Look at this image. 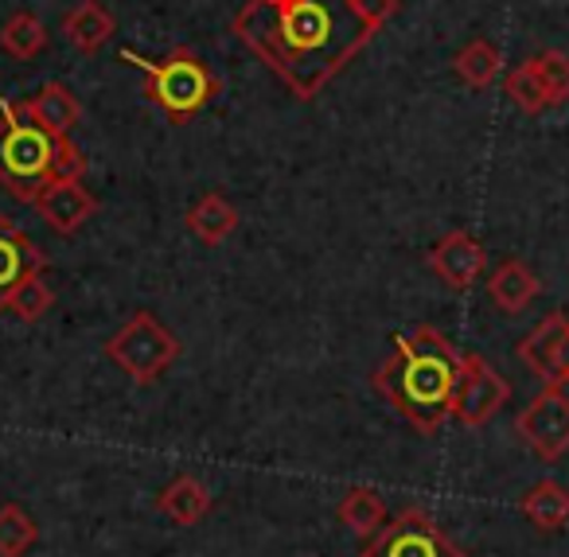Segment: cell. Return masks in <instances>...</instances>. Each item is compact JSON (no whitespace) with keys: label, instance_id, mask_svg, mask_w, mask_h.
I'll return each instance as SVG.
<instances>
[{"label":"cell","instance_id":"obj_1","mask_svg":"<svg viewBox=\"0 0 569 557\" xmlns=\"http://www.w3.org/2000/svg\"><path fill=\"white\" fill-rule=\"evenodd\" d=\"M234 36L309 102L375 32L356 0H246L234 12Z\"/></svg>","mask_w":569,"mask_h":557},{"label":"cell","instance_id":"obj_2","mask_svg":"<svg viewBox=\"0 0 569 557\" xmlns=\"http://www.w3.org/2000/svg\"><path fill=\"white\" fill-rule=\"evenodd\" d=\"M460 359L465 355L449 344V336L426 324L413 336L395 339V355L375 370L371 382L395 406L398 417H406L418 432L433 437L449 417Z\"/></svg>","mask_w":569,"mask_h":557},{"label":"cell","instance_id":"obj_3","mask_svg":"<svg viewBox=\"0 0 569 557\" xmlns=\"http://www.w3.org/2000/svg\"><path fill=\"white\" fill-rule=\"evenodd\" d=\"M59 137H51L32 118L28 102L0 106V183L24 203H36L43 183L51 180Z\"/></svg>","mask_w":569,"mask_h":557},{"label":"cell","instance_id":"obj_4","mask_svg":"<svg viewBox=\"0 0 569 557\" xmlns=\"http://www.w3.org/2000/svg\"><path fill=\"white\" fill-rule=\"evenodd\" d=\"M121 59L144 71V95L160 106L172 121H191L214 95H219V79L214 71L196 56V51L176 48L164 59H144L137 51H121Z\"/></svg>","mask_w":569,"mask_h":557},{"label":"cell","instance_id":"obj_5","mask_svg":"<svg viewBox=\"0 0 569 557\" xmlns=\"http://www.w3.org/2000/svg\"><path fill=\"white\" fill-rule=\"evenodd\" d=\"M106 355H110L137 386H149L180 359V339H176L152 312H133L110 339H106Z\"/></svg>","mask_w":569,"mask_h":557},{"label":"cell","instance_id":"obj_6","mask_svg":"<svg viewBox=\"0 0 569 557\" xmlns=\"http://www.w3.org/2000/svg\"><path fill=\"white\" fill-rule=\"evenodd\" d=\"M359 557H468L426 507H402L363 538Z\"/></svg>","mask_w":569,"mask_h":557},{"label":"cell","instance_id":"obj_7","mask_svg":"<svg viewBox=\"0 0 569 557\" xmlns=\"http://www.w3.org/2000/svg\"><path fill=\"white\" fill-rule=\"evenodd\" d=\"M507 401H511V382L483 355H465L460 359V378H457V390H452L449 417H457L468 429H480Z\"/></svg>","mask_w":569,"mask_h":557},{"label":"cell","instance_id":"obj_8","mask_svg":"<svg viewBox=\"0 0 569 557\" xmlns=\"http://www.w3.org/2000/svg\"><path fill=\"white\" fill-rule=\"evenodd\" d=\"M515 432L522 437V445L535 448L542 460H558L569 452V398L561 390L546 386L538 398H530V406L515 417Z\"/></svg>","mask_w":569,"mask_h":557},{"label":"cell","instance_id":"obj_9","mask_svg":"<svg viewBox=\"0 0 569 557\" xmlns=\"http://www.w3.org/2000/svg\"><path fill=\"white\" fill-rule=\"evenodd\" d=\"M519 359L535 370L550 390L569 386V316L550 312L527 339L519 344Z\"/></svg>","mask_w":569,"mask_h":557},{"label":"cell","instance_id":"obj_10","mask_svg":"<svg viewBox=\"0 0 569 557\" xmlns=\"http://www.w3.org/2000/svg\"><path fill=\"white\" fill-rule=\"evenodd\" d=\"M483 266H488V250L480 246V238H472L468 230H452L441 242L429 250V269L441 285L465 292L472 289L483 277Z\"/></svg>","mask_w":569,"mask_h":557},{"label":"cell","instance_id":"obj_11","mask_svg":"<svg viewBox=\"0 0 569 557\" xmlns=\"http://www.w3.org/2000/svg\"><path fill=\"white\" fill-rule=\"evenodd\" d=\"M36 211L56 235H74L98 211V199L82 188V180H48L36 196Z\"/></svg>","mask_w":569,"mask_h":557},{"label":"cell","instance_id":"obj_12","mask_svg":"<svg viewBox=\"0 0 569 557\" xmlns=\"http://www.w3.org/2000/svg\"><path fill=\"white\" fill-rule=\"evenodd\" d=\"M32 273H43L40 246L0 215V312H4V305H9L12 289Z\"/></svg>","mask_w":569,"mask_h":557},{"label":"cell","instance_id":"obj_13","mask_svg":"<svg viewBox=\"0 0 569 557\" xmlns=\"http://www.w3.org/2000/svg\"><path fill=\"white\" fill-rule=\"evenodd\" d=\"M28 110H32V118L40 121L51 137H71V129L79 126V118H82L79 98H74L63 82H43V87L28 98Z\"/></svg>","mask_w":569,"mask_h":557},{"label":"cell","instance_id":"obj_14","mask_svg":"<svg viewBox=\"0 0 569 557\" xmlns=\"http://www.w3.org/2000/svg\"><path fill=\"white\" fill-rule=\"evenodd\" d=\"M542 292V281H538L535 273H530L527 266H522L519 258L511 261H499L496 273L488 277V297L496 308H503V312H522V308L530 305V300Z\"/></svg>","mask_w":569,"mask_h":557},{"label":"cell","instance_id":"obj_15","mask_svg":"<svg viewBox=\"0 0 569 557\" xmlns=\"http://www.w3.org/2000/svg\"><path fill=\"white\" fill-rule=\"evenodd\" d=\"M238 222H242L238 219V207L230 203L227 196H219V191H207V196L188 211V230L207 246L227 242V238L238 230Z\"/></svg>","mask_w":569,"mask_h":557},{"label":"cell","instance_id":"obj_16","mask_svg":"<svg viewBox=\"0 0 569 557\" xmlns=\"http://www.w3.org/2000/svg\"><path fill=\"white\" fill-rule=\"evenodd\" d=\"M519 510L535 530L553 534L569 523V491L558 484V479H542V484H535L527 495H522Z\"/></svg>","mask_w":569,"mask_h":557},{"label":"cell","instance_id":"obj_17","mask_svg":"<svg viewBox=\"0 0 569 557\" xmlns=\"http://www.w3.org/2000/svg\"><path fill=\"white\" fill-rule=\"evenodd\" d=\"M113 28H118L113 24V12L106 9V4H98V0H82L79 9H71L63 17L67 40H71L82 56H94V51L113 36Z\"/></svg>","mask_w":569,"mask_h":557},{"label":"cell","instance_id":"obj_18","mask_svg":"<svg viewBox=\"0 0 569 557\" xmlns=\"http://www.w3.org/2000/svg\"><path fill=\"white\" fill-rule=\"evenodd\" d=\"M157 507L164 510L176 526H196V523H203L207 510H211V491H207L196 476H176L172 484L160 491Z\"/></svg>","mask_w":569,"mask_h":557},{"label":"cell","instance_id":"obj_19","mask_svg":"<svg viewBox=\"0 0 569 557\" xmlns=\"http://www.w3.org/2000/svg\"><path fill=\"white\" fill-rule=\"evenodd\" d=\"M336 518H340L351 534H359V538H371V534L387 523V503H382V495L375 491V487H348L340 507H336Z\"/></svg>","mask_w":569,"mask_h":557},{"label":"cell","instance_id":"obj_20","mask_svg":"<svg viewBox=\"0 0 569 557\" xmlns=\"http://www.w3.org/2000/svg\"><path fill=\"white\" fill-rule=\"evenodd\" d=\"M452 71H457V79L465 82V87H491L496 82V74L503 71V56H499V48L491 40H472L465 43V48L457 51V59H452Z\"/></svg>","mask_w":569,"mask_h":557},{"label":"cell","instance_id":"obj_21","mask_svg":"<svg viewBox=\"0 0 569 557\" xmlns=\"http://www.w3.org/2000/svg\"><path fill=\"white\" fill-rule=\"evenodd\" d=\"M0 48L9 51L12 59H36L48 48V28L32 12H17V17H9L4 28H0Z\"/></svg>","mask_w":569,"mask_h":557},{"label":"cell","instance_id":"obj_22","mask_svg":"<svg viewBox=\"0 0 569 557\" xmlns=\"http://www.w3.org/2000/svg\"><path fill=\"white\" fill-rule=\"evenodd\" d=\"M40 541V526L20 503L0 507V557H24Z\"/></svg>","mask_w":569,"mask_h":557},{"label":"cell","instance_id":"obj_23","mask_svg":"<svg viewBox=\"0 0 569 557\" xmlns=\"http://www.w3.org/2000/svg\"><path fill=\"white\" fill-rule=\"evenodd\" d=\"M51 305H56V289L43 281V273H32V277H24L17 289H12L4 312H12L17 320H24V324H36V320H43V316L51 312Z\"/></svg>","mask_w":569,"mask_h":557},{"label":"cell","instance_id":"obj_24","mask_svg":"<svg viewBox=\"0 0 569 557\" xmlns=\"http://www.w3.org/2000/svg\"><path fill=\"white\" fill-rule=\"evenodd\" d=\"M530 71L538 74L550 106L566 102L569 98V56H561V51H542V56L530 59Z\"/></svg>","mask_w":569,"mask_h":557},{"label":"cell","instance_id":"obj_25","mask_svg":"<svg viewBox=\"0 0 569 557\" xmlns=\"http://www.w3.org/2000/svg\"><path fill=\"white\" fill-rule=\"evenodd\" d=\"M507 95H511V102L519 106L522 113H542L546 106H550V98H546L538 74L530 71V63L515 67V71L507 74Z\"/></svg>","mask_w":569,"mask_h":557},{"label":"cell","instance_id":"obj_26","mask_svg":"<svg viewBox=\"0 0 569 557\" xmlns=\"http://www.w3.org/2000/svg\"><path fill=\"white\" fill-rule=\"evenodd\" d=\"M82 172H87V157H82V149L71 141V137H59L51 180H82Z\"/></svg>","mask_w":569,"mask_h":557},{"label":"cell","instance_id":"obj_27","mask_svg":"<svg viewBox=\"0 0 569 557\" xmlns=\"http://www.w3.org/2000/svg\"><path fill=\"white\" fill-rule=\"evenodd\" d=\"M356 9H359V17L371 24V32H379V28L398 12V0H356Z\"/></svg>","mask_w":569,"mask_h":557}]
</instances>
